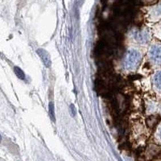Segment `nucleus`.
Instances as JSON below:
<instances>
[{"label": "nucleus", "mask_w": 161, "mask_h": 161, "mask_svg": "<svg viewBox=\"0 0 161 161\" xmlns=\"http://www.w3.org/2000/svg\"><path fill=\"white\" fill-rule=\"evenodd\" d=\"M139 61V55L136 52L128 53L127 57L126 58V67L127 69H133L136 67L137 64Z\"/></svg>", "instance_id": "obj_1"}, {"label": "nucleus", "mask_w": 161, "mask_h": 161, "mask_svg": "<svg viewBox=\"0 0 161 161\" xmlns=\"http://www.w3.org/2000/svg\"><path fill=\"white\" fill-rule=\"evenodd\" d=\"M36 53L38 54V56L40 57L41 61H43L45 66L47 68L50 67L51 65H52V61H51L49 53L46 50L43 49H39L36 51Z\"/></svg>", "instance_id": "obj_2"}, {"label": "nucleus", "mask_w": 161, "mask_h": 161, "mask_svg": "<svg viewBox=\"0 0 161 161\" xmlns=\"http://www.w3.org/2000/svg\"><path fill=\"white\" fill-rule=\"evenodd\" d=\"M151 57L156 62L161 63V45L153 46L151 50Z\"/></svg>", "instance_id": "obj_3"}, {"label": "nucleus", "mask_w": 161, "mask_h": 161, "mask_svg": "<svg viewBox=\"0 0 161 161\" xmlns=\"http://www.w3.org/2000/svg\"><path fill=\"white\" fill-rule=\"evenodd\" d=\"M14 71H15V73L16 74V76L18 77L19 79H21V80L25 79V73H23V71L20 68L14 67Z\"/></svg>", "instance_id": "obj_4"}, {"label": "nucleus", "mask_w": 161, "mask_h": 161, "mask_svg": "<svg viewBox=\"0 0 161 161\" xmlns=\"http://www.w3.org/2000/svg\"><path fill=\"white\" fill-rule=\"evenodd\" d=\"M155 85L158 90H161V72H159L155 77Z\"/></svg>", "instance_id": "obj_5"}, {"label": "nucleus", "mask_w": 161, "mask_h": 161, "mask_svg": "<svg viewBox=\"0 0 161 161\" xmlns=\"http://www.w3.org/2000/svg\"><path fill=\"white\" fill-rule=\"evenodd\" d=\"M49 113L51 118L55 121V111H54V105L53 102L49 103Z\"/></svg>", "instance_id": "obj_6"}, {"label": "nucleus", "mask_w": 161, "mask_h": 161, "mask_svg": "<svg viewBox=\"0 0 161 161\" xmlns=\"http://www.w3.org/2000/svg\"><path fill=\"white\" fill-rule=\"evenodd\" d=\"M141 1H143L145 4H153L156 3L158 0H141Z\"/></svg>", "instance_id": "obj_7"}, {"label": "nucleus", "mask_w": 161, "mask_h": 161, "mask_svg": "<svg viewBox=\"0 0 161 161\" xmlns=\"http://www.w3.org/2000/svg\"><path fill=\"white\" fill-rule=\"evenodd\" d=\"M160 138H161V130H160Z\"/></svg>", "instance_id": "obj_8"}]
</instances>
